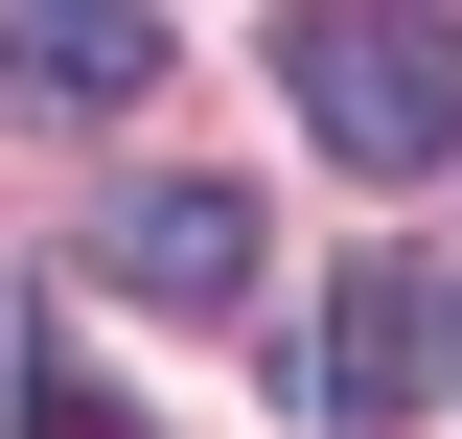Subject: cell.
Segmentation results:
<instances>
[{
    "label": "cell",
    "mask_w": 462,
    "mask_h": 439,
    "mask_svg": "<svg viewBox=\"0 0 462 439\" xmlns=\"http://www.w3.org/2000/svg\"><path fill=\"white\" fill-rule=\"evenodd\" d=\"M278 93L324 116V163H370V185L462 163V23L439 0H300L278 23Z\"/></svg>",
    "instance_id": "cell-1"
},
{
    "label": "cell",
    "mask_w": 462,
    "mask_h": 439,
    "mask_svg": "<svg viewBox=\"0 0 462 439\" xmlns=\"http://www.w3.org/2000/svg\"><path fill=\"white\" fill-rule=\"evenodd\" d=\"M93 277L162 301V324H231V301H254V209H231V185H116V209H93Z\"/></svg>",
    "instance_id": "cell-2"
},
{
    "label": "cell",
    "mask_w": 462,
    "mask_h": 439,
    "mask_svg": "<svg viewBox=\"0 0 462 439\" xmlns=\"http://www.w3.org/2000/svg\"><path fill=\"white\" fill-rule=\"evenodd\" d=\"M439 370H462V301H439L416 255H370V277L324 301V416H416Z\"/></svg>",
    "instance_id": "cell-3"
},
{
    "label": "cell",
    "mask_w": 462,
    "mask_h": 439,
    "mask_svg": "<svg viewBox=\"0 0 462 439\" xmlns=\"http://www.w3.org/2000/svg\"><path fill=\"white\" fill-rule=\"evenodd\" d=\"M0 93H47V116H139V93H162V23H139V0H0Z\"/></svg>",
    "instance_id": "cell-4"
},
{
    "label": "cell",
    "mask_w": 462,
    "mask_h": 439,
    "mask_svg": "<svg viewBox=\"0 0 462 439\" xmlns=\"http://www.w3.org/2000/svg\"><path fill=\"white\" fill-rule=\"evenodd\" d=\"M23 439H139V416H116L93 370H23Z\"/></svg>",
    "instance_id": "cell-5"
}]
</instances>
